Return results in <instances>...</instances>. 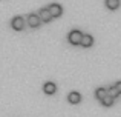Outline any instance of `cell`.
I'll use <instances>...</instances> for the list:
<instances>
[{
  "label": "cell",
  "instance_id": "obj_1",
  "mask_svg": "<svg viewBox=\"0 0 121 117\" xmlns=\"http://www.w3.org/2000/svg\"><path fill=\"white\" fill-rule=\"evenodd\" d=\"M81 34L78 29H74V31H71V33L68 34V40H69V43H72V45H80V40H81Z\"/></svg>",
  "mask_w": 121,
  "mask_h": 117
},
{
  "label": "cell",
  "instance_id": "obj_2",
  "mask_svg": "<svg viewBox=\"0 0 121 117\" xmlns=\"http://www.w3.org/2000/svg\"><path fill=\"white\" fill-rule=\"evenodd\" d=\"M48 11L51 12L52 19L54 17H60V15L63 14V8H61V5H58V3H52V5H49V6H48Z\"/></svg>",
  "mask_w": 121,
  "mask_h": 117
},
{
  "label": "cell",
  "instance_id": "obj_3",
  "mask_svg": "<svg viewBox=\"0 0 121 117\" xmlns=\"http://www.w3.org/2000/svg\"><path fill=\"white\" fill-rule=\"evenodd\" d=\"M11 26H12V29H15V31H22L25 28V19L20 17V15L14 17L12 22H11Z\"/></svg>",
  "mask_w": 121,
  "mask_h": 117
},
{
  "label": "cell",
  "instance_id": "obj_4",
  "mask_svg": "<svg viewBox=\"0 0 121 117\" xmlns=\"http://www.w3.org/2000/svg\"><path fill=\"white\" fill-rule=\"evenodd\" d=\"M26 22H28V25H29L31 28H39L41 25V20H40L39 14H29L28 19H26Z\"/></svg>",
  "mask_w": 121,
  "mask_h": 117
},
{
  "label": "cell",
  "instance_id": "obj_5",
  "mask_svg": "<svg viewBox=\"0 0 121 117\" xmlns=\"http://www.w3.org/2000/svg\"><path fill=\"white\" fill-rule=\"evenodd\" d=\"M92 43H94V37H92L91 34H81L80 45L83 48H89V46H92Z\"/></svg>",
  "mask_w": 121,
  "mask_h": 117
},
{
  "label": "cell",
  "instance_id": "obj_6",
  "mask_svg": "<svg viewBox=\"0 0 121 117\" xmlns=\"http://www.w3.org/2000/svg\"><path fill=\"white\" fill-rule=\"evenodd\" d=\"M39 17H40V20H41V23L43 22H51L52 20V15H51V12L48 11V8H43V9H40V12H39Z\"/></svg>",
  "mask_w": 121,
  "mask_h": 117
},
{
  "label": "cell",
  "instance_id": "obj_7",
  "mask_svg": "<svg viewBox=\"0 0 121 117\" xmlns=\"http://www.w3.org/2000/svg\"><path fill=\"white\" fill-rule=\"evenodd\" d=\"M43 91L51 96V94H54L57 91V85L54 83V82H46V83L43 85Z\"/></svg>",
  "mask_w": 121,
  "mask_h": 117
},
{
  "label": "cell",
  "instance_id": "obj_8",
  "mask_svg": "<svg viewBox=\"0 0 121 117\" xmlns=\"http://www.w3.org/2000/svg\"><path fill=\"white\" fill-rule=\"evenodd\" d=\"M68 100H69V103H80V100H81V96H80V93H77V91H72V93H69V96H68Z\"/></svg>",
  "mask_w": 121,
  "mask_h": 117
},
{
  "label": "cell",
  "instance_id": "obj_9",
  "mask_svg": "<svg viewBox=\"0 0 121 117\" xmlns=\"http://www.w3.org/2000/svg\"><path fill=\"white\" fill-rule=\"evenodd\" d=\"M106 6L110 11H115L120 8V0H106Z\"/></svg>",
  "mask_w": 121,
  "mask_h": 117
},
{
  "label": "cell",
  "instance_id": "obj_10",
  "mask_svg": "<svg viewBox=\"0 0 121 117\" xmlns=\"http://www.w3.org/2000/svg\"><path fill=\"white\" fill-rule=\"evenodd\" d=\"M113 100H115V99H113L112 96L106 94V96H104L103 99H101V103H103L104 106H112V105H113Z\"/></svg>",
  "mask_w": 121,
  "mask_h": 117
},
{
  "label": "cell",
  "instance_id": "obj_11",
  "mask_svg": "<svg viewBox=\"0 0 121 117\" xmlns=\"http://www.w3.org/2000/svg\"><path fill=\"white\" fill-rule=\"evenodd\" d=\"M107 94V91H106V88H98L97 91H95V97H97L98 100H101L104 96Z\"/></svg>",
  "mask_w": 121,
  "mask_h": 117
},
{
  "label": "cell",
  "instance_id": "obj_12",
  "mask_svg": "<svg viewBox=\"0 0 121 117\" xmlns=\"http://www.w3.org/2000/svg\"><path fill=\"white\" fill-rule=\"evenodd\" d=\"M106 91H107V94H109V96H112V97H113V99H115V97H118V96H120V94L117 93V89H115V88H113V86L107 88Z\"/></svg>",
  "mask_w": 121,
  "mask_h": 117
},
{
  "label": "cell",
  "instance_id": "obj_13",
  "mask_svg": "<svg viewBox=\"0 0 121 117\" xmlns=\"http://www.w3.org/2000/svg\"><path fill=\"white\" fill-rule=\"evenodd\" d=\"M113 88L117 89V93H118V94H121V82H117V83L113 85Z\"/></svg>",
  "mask_w": 121,
  "mask_h": 117
}]
</instances>
